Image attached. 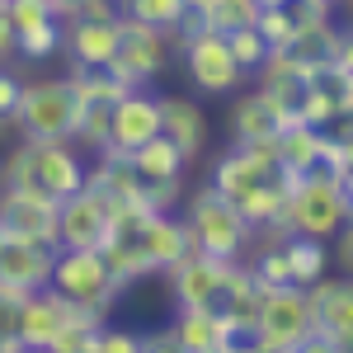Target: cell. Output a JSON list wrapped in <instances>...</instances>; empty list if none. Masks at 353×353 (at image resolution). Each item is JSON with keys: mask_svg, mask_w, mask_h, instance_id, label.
<instances>
[{"mask_svg": "<svg viewBox=\"0 0 353 353\" xmlns=\"http://www.w3.org/2000/svg\"><path fill=\"white\" fill-rule=\"evenodd\" d=\"M288 273H292V288H311L330 273V241H316V236H292L288 231Z\"/></svg>", "mask_w": 353, "mask_h": 353, "instance_id": "603a6c76", "label": "cell"}, {"mask_svg": "<svg viewBox=\"0 0 353 353\" xmlns=\"http://www.w3.org/2000/svg\"><path fill=\"white\" fill-rule=\"evenodd\" d=\"M94 353H141V334L137 330H123V325H99Z\"/></svg>", "mask_w": 353, "mask_h": 353, "instance_id": "f1b7e54d", "label": "cell"}, {"mask_svg": "<svg viewBox=\"0 0 353 353\" xmlns=\"http://www.w3.org/2000/svg\"><path fill=\"white\" fill-rule=\"evenodd\" d=\"M76 316H81V311L66 297H57L52 288H38V292H28L24 306H19V344H24L28 353H43Z\"/></svg>", "mask_w": 353, "mask_h": 353, "instance_id": "e0dca14e", "label": "cell"}, {"mask_svg": "<svg viewBox=\"0 0 353 353\" xmlns=\"http://www.w3.org/2000/svg\"><path fill=\"white\" fill-rule=\"evenodd\" d=\"M81 118V90L71 76H33L24 81L14 137L19 141H66Z\"/></svg>", "mask_w": 353, "mask_h": 353, "instance_id": "7a4b0ae2", "label": "cell"}, {"mask_svg": "<svg viewBox=\"0 0 353 353\" xmlns=\"http://www.w3.org/2000/svg\"><path fill=\"white\" fill-rule=\"evenodd\" d=\"M0 236L57 245V203L19 184H0Z\"/></svg>", "mask_w": 353, "mask_h": 353, "instance_id": "5bb4252c", "label": "cell"}, {"mask_svg": "<svg viewBox=\"0 0 353 353\" xmlns=\"http://www.w3.org/2000/svg\"><path fill=\"white\" fill-rule=\"evenodd\" d=\"M259 10H273V5H288V0H254Z\"/></svg>", "mask_w": 353, "mask_h": 353, "instance_id": "e575fe53", "label": "cell"}, {"mask_svg": "<svg viewBox=\"0 0 353 353\" xmlns=\"http://www.w3.org/2000/svg\"><path fill=\"white\" fill-rule=\"evenodd\" d=\"M292 353H349V349H339V344H334L330 334H321V330H311V334H306V339H301V344H297Z\"/></svg>", "mask_w": 353, "mask_h": 353, "instance_id": "836d02e7", "label": "cell"}, {"mask_svg": "<svg viewBox=\"0 0 353 353\" xmlns=\"http://www.w3.org/2000/svg\"><path fill=\"white\" fill-rule=\"evenodd\" d=\"M170 330H174V339L184 344V353H226L236 344V334L221 321V311H189V306H184V311L170 321Z\"/></svg>", "mask_w": 353, "mask_h": 353, "instance_id": "7402d4cb", "label": "cell"}, {"mask_svg": "<svg viewBox=\"0 0 353 353\" xmlns=\"http://www.w3.org/2000/svg\"><path fill=\"white\" fill-rule=\"evenodd\" d=\"M231 269L236 264H226V259H212V254H198L189 250L174 269H165L161 278L170 283V301L184 311H217L221 297H226V283H231Z\"/></svg>", "mask_w": 353, "mask_h": 353, "instance_id": "9c48e42d", "label": "cell"}, {"mask_svg": "<svg viewBox=\"0 0 353 353\" xmlns=\"http://www.w3.org/2000/svg\"><path fill=\"white\" fill-rule=\"evenodd\" d=\"M334 43H339V28L325 19V24L301 28L297 38H292V48H288V52H292V61H297L301 71L311 76V71H321V66H330V61H334Z\"/></svg>", "mask_w": 353, "mask_h": 353, "instance_id": "cb8c5ba5", "label": "cell"}, {"mask_svg": "<svg viewBox=\"0 0 353 353\" xmlns=\"http://www.w3.org/2000/svg\"><path fill=\"white\" fill-rule=\"evenodd\" d=\"M161 137L184 151V161H198L212 141V118L193 94H161Z\"/></svg>", "mask_w": 353, "mask_h": 353, "instance_id": "d6986e66", "label": "cell"}, {"mask_svg": "<svg viewBox=\"0 0 353 353\" xmlns=\"http://www.w3.org/2000/svg\"><path fill=\"white\" fill-rule=\"evenodd\" d=\"M259 38L269 43V48H292V38H297V24H292V10L288 5H273V10H259Z\"/></svg>", "mask_w": 353, "mask_h": 353, "instance_id": "83f0119b", "label": "cell"}, {"mask_svg": "<svg viewBox=\"0 0 353 353\" xmlns=\"http://www.w3.org/2000/svg\"><path fill=\"white\" fill-rule=\"evenodd\" d=\"M109 226H113V203L90 184L57 203V250H99L109 241Z\"/></svg>", "mask_w": 353, "mask_h": 353, "instance_id": "30bf717a", "label": "cell"}, {"mask_svg": "<svg viewBox=\"0 0 353 353\" xmlns=\"http://www.w3.org/2000/svg\"><path fill=\"white\" fill-rule=\"evenodd\" d=\"M0 184H19L43 198H71L90 184V156L66 137V141H19L0 156Z\"/></svg>", "mask_w": 353, "mask_h": 353, "instance_id": "6da1fadb", "label": "cell"}, {"mask_svg": "<svg viewBox=\"0 0 353 353\" xmlns=\"http://www.w3.org/2000/svg\"><path fill=\"white\" fill-rule=\"evenodd\" d=\"M118 38H123V14H113V19L76 14V19H66V43H61L66 71H99V66H109L113 52H118Z\"/></svg>", "mask_w": 353, "mask_h": 353, "instance_id": "9a60e30c", "label": "cell"}, {"mask_svg": "<svg viewBox=\"0 0 353 353\" xmlns=\"http://www.w3.org/2000/svg\"><path fill=\"white\" fill-rule=\"evenodd\" d=\"M128 161H132V174H137V184H141L146 208L170 212V208L179 203V193H184V174H189L184 151H179L170 137H151V141H146L141 151H132Z\"/></svg>", "mask_w": 353, "mask_h": 353, "instance_id": "ba28073f", "label": "cell"}, {"mask_svg": "<svg viewBox=\"0 0 353 353\" xmlns=\"http://www.w3.org/2000/svg\"><path fill=\"white\" fill-rule=\"evenodd\" d=\"M288 123H297L292 104H283L278 94L259 90V85L236 90V104H231V118H226L236 146H245V141H269V137H278Z\"/></svg>", "mask_w": 353, "mask_h": 353, "instance_id": "4fadbf2b", "label": "cell"}, {"mask_svg": "<svg viewBox=\"0 0 353 353\" xmlns=\"http://www.w3.org/2000/svg\"><path fill=\"white\" fill-rule=\"evenodd\" d=\"M226 48H231V57H236L245 71H250V81H254V71L264 66V57L273 52L269 43L259 38V28H254V24H250V28H236V33H226Z\"/></svg>", "mask_w": 353, "mask_h": 353, "instance_id": "4316f807", "label": "cell"}, {"mask_svg": "<svg viewBox=\"0 0 353 353\" xmlns=\"http://www.w3.org/2000/svg\"><path fill=\"white\" fill-rule=\"evenodd\" d=\"M349 217H353V203L334 184V174H301V184L292 189L288 208H283V226L292 236H316V241H330Z\"/></svg>", "mask_w": 353, "mask_h": 353, "instance_id": "8992f818", "label": "cell"}, {"mask_svg": "<svg viewBox=\"0 0 353 353\" xmlns=\"http://www.w3.org/2000/svg\"><path fill=\"white\" fill-rule=\"evenodd\" d=\"M306 297H311V316H316V330L330 334L339 349L353 353V278L349 273H339V278H321V283H311L306 288Z\"/></svg>", "mask_w": 353, "mask_h": 353, "instance_id": "2e32d148", "label": "cell"}, {"mask_svg": "<svg viewBox=\"0 0 353 353\" xmlns=\"http://www.w3.org/2000/svg\"><path fill=\"white\" fill-rule=\"evenodd\" d=\"M311 5H325V10H334V5H339V0H311Z\"/></svg>", "mask_w": 353, "mask_h": 353, "instance_id": "d590c367", "label": "cell"}, {"mask_svg": "<svg viewBox=\"0 0 353 353\" xmlns=\"http://www.w3.org/2000/svg\"><path fill=\"white\" fill-rule=\"evenodd\" d=\"M170 57H174V33L123 19V38H118V52H113L109 71L128 90H151L170 71Z\"/></svg>", "mask_w": 353, "mask_h": 353, "instance_id": "52a82bcc", "label": "cell"}, {"mask_svg": "<svg viewBox=\"0 0 353 353\" xmlns=\"http://www.w3.org/2000/svg\"><path fill=\"white\" fill-rule=\"evenodd\" d=\"M278 141V165L292 170V174H330L325 170V132L321 128H306V123H288Z\"/></svg>", "mask_w": 353, "mask_h": 353, "instance_id": "44dd1931", "label": "cell"}, {"mask_svg": "<svg viewBox=\"0 0 353 353\" xmlns=\"http://www.w3.org/2000/svg\"><path fill=\"white\" fill-rule=\"evenodd\" d=\"M0 66H5V61H0Z\"/></svg>", "mask_w": 353, "mask_h": 353, "instance_id": "8d00e7d4", "label": "cell"}, {"mask_svg": "<svg viewBox=\"0 0 353 353\" xmlns=\"http://www.w3.org/2000/svg\"><path fill=\"white\" fill-rule=\"evenodd\" d=\"M118 14L174 33V28L184 24V14H189V0H118Z\"/></svg>", "mask_w": 353, "mask_h": 353, "instance_id": "d4e9b609", "label": "cell"}, {"mask_svg": "<svg viewBox=\"0 0 353 353\" xmlns=\"http://www.w3.org/2000/svg\"><path fill=\"white\" fill-rule=\"evenodd\" d=\"M57 297H66L76 311H94L109 321V311L118 306V297L128 292L118 278L109 273L99 250H57L52 254V278H48Z\"/></svg>", "mask_w": 353, "mask_h": 353, "instance_id": "277c9868", "label": "cell"}, {"mask_svg": "<svg viewBox=\"0 0 353 353\" xmlns=\"http://www.w3.org/2000/svg\"><path fill=\"white\" fill-rule=\"evenodd\" d=\"M334 184L344 189V198L353 203V146H344L339 151V165H334Z\"/></svg>", "mask_w": 353, "mask_h": 353, "instance_id": "d6a6232c", "label": "cell"}, {"mask_svg": "<svg viewBox=\"0 0 353 353\" xmlns=\"http://www.w3.org/2000/svg\"><path fill=\"white\" fill-rule=\"evenodd\" d=\"M141 353H184V344L174 339V330H151V334H141Z\"/></svg>", "mask_w": 353, "mask_h": 353, "instance_id": "4dcf8cb0", "label": "cell"}, {"mask_svg": "<svg viewBox=\"0 0 353 353\" xmlns=\"http://www.w3.org/2000/svg\"><path fill=\"white\" fill-rule=\"evenodd\" d=\"M151 137H161V94H156V90H123V94L113 99L104 151L132 156V151H141Z\"/></svg>", "mask_w": 353, "mask_h": 353, "instance_id": "8fae6325", "label": "cell"}, {"mask_svg": "<svg viewBox=\"0 0 353 353\" xmlns=\"http://www.w3.org/2000/svg\"><path fill=\"white\" fill-rule=\"evenodd\" d=\"M198 19L208 28H217V33H236V28H250L259 19V5L254 0H208L198 10Z\"/></svg>", "mask_w": 353, "mask_h": 353, "instance_id": "484cf974", "label": "cell"}, {"mask_svg": "<svg viewBox=\"0 0 353 353\" xmlns=\"http://www.w3.org/2000/svg\"><path fill=\"white\" fill-rule=\"evenodd\" d=\"M52 254H57V245L0 236V288H14V292H38V288H48V278H52Z\"/></svg>", "mask_w": 353, "mask_h": 353, "instance_id": "ac0fdd59", "label": "cell"}, {"mask_svg": "<svg viewBox=\"0 0 353 353\" xmlns=\"http://www.w3.org/2000/svg\"><path fill=\"white\" fill-rule=\"evenodd\" d=\"M311 330H316V316H311L306 288L283 283V288H269V292H264V301H259V325H254L259 339L283 344V349H297Z\"/></svg>", "mask_w": 353, "mask_h": 353, "instance_id": "7c38bea8", "label": "cell"}, {"mask_svg": "<svg viewBox=\"0 0 353 353\" xmlns=\"http://www.w3.org/2000/svg\"><path fill=\"white\" fill-rule=\"evenodd\" d=\"M264 292H269V283H259V278L250 273V264H236V269H231V283H226V297H221L217 311H221V321L231 325L236 339H250V334H254Z\"/></svg>", "mask_w": 353, "mask_h": 353, "instance_id": "ffe728a7", "label": "cell"}, {"mask_svg": "<svg viewBox=\"0 0 353 353\" xmlns=\"http://www.w3.org/2000/svg\"><path fill=\"white\" fill-rule=\"evenodd\" d=\"M184 231L198 254H212L226 264H245V254L254 250V226L212 189H198L184 208Z\"/></svg>", "mask_w": 353, "mask_h": 353, "instance_id": "3957f363", "label": "cell"}, {"mask_svg": "<svg viewBox=\"0 0 353 353\" xmlns=\"http://www.w3.org/2000/svg\"><path fill=\"white\" fill-rule=\"evenodd\" d=\"M330 66H339V71L353 81V24L339 28V43H334V61H330Z\"/></svg>", "mask_w": 353, "mask_h": 353, "instance_id": "1f68e13d", "label": "cell"}, {"mask_svg": "<svg viewBox=\"0 0 353 353\" xmlns=\"http://www.w3.org/2000/svg\"><path fill=\"white\" fill-rule=\"evenodd\" d=\"M174 48H179V61H184L193 94H203V99H221V94H236V90L250 85V71L231 57L226 33H217V28L174 33Z\"/></svg>", "mask_w": 353, "mask_h": 353, "instance_id": "5b68a950", "label": "cell"}, {"mask_svg": "<svg viewBox=\"0 0 353 353\" xmlns=\"http://www.w3.org/2000/svg\"><path fill=\"white\" fill-rule=\"evenodd\" d=\"M330 241H334V250H330V254H334V259H339V269L353 278V217L344 221V226H339V231H334Z\"/></svg>", "mask_w": 353, "mask_h": 353, "instance_id": "f546056e", "label": "cell"}]
</instances>
